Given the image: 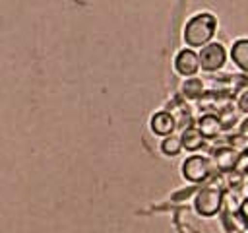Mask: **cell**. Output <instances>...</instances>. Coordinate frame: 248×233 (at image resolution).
<instances>
[{
	"label": "cell",
	"instance_id": "cell-12",
	"mask_svg": "<svg viewBox=\"0 0 248 233\" xmlns=\"http://www.w3.org/2000/svg\"><path fill=\"white\" fill-rule=\"evenodd\" d=\"M182 150H184V148H182V140H180V136L170 134V136H167V138L161 140V151H163L165 155L174 157V155H178Z\"/></svg>",
	"mask_w": 248,
	"mask_h": 233
},
{
	"label": "cell",
	"instance_id": "cell-13",
	"mask_svg": "<svg viewBox=\"0 0 248 233\" xmlns=\"http://www.w3.org/2000/svg\"><path fill=\"white\" fill-rule=\"evenodd\" d=\"M236 105H238V109H240L242 113H248V89H244V91L238 95Z\"/></svg>",
	"mask_w": 248,
	"mask_h": 233
},
{
	"label": "cell",
	"instance_id": "cell-5",
	"mask_svg": "<svg viewBox=\"0 0 248 233\" xmlns=\"http://www.w3.org/2000/svg\"><path fill=\"white\" fill-rule=\"evenodd\" d=\"M200 54L194 49H180L174 56V70L184 78H192L200 70Z\"/></svg>",
	"mask_w": 248,
	"mask_h": 233
},
{
	"label": "cell",
	"instance_id": "cell-1",
	"mask_svg": "<svg viewBox=\"0 0 248 233\" xmlns=\"http://www.w3.org/2000/svg\"><path fill=\"white\" fill-rule=\"evenodd\" d=\"M215 31H217V17L211 12H198L186 21L182 39L188 49H194V47L202 49L211 43Z\"/></svg>",
	"mask_w": 248,
	"mask_h": 233
},
{
	"label": "cell",
	"instance_id": "cell-4",
	"mask_svg": "<svg viewBox=\"0 0 248 233\" xmlns=\"http://www.w3.org/2000/svg\"><path fill=\"white\" fill-rule=\"evenodd\" d=\"M198 54H200V66L205 72H217V70H221L225 66V60H227V50L217 41H211L209 45L202 47Z\"/></svg>",
	"mask_w": 248,
	"mask_h": 233
},
{
	"label": "cell",
	"instance_id": "cell-3",
	"mask_svg": "<svg viewBox=\"0 0 248 233\" xmlns=\"http://www.w3.org/2000/svg\"><path fill=\"white\" fill-rule=\"evenodd\" d=\"M180 175L188 183H202L211 175V161L205 155H190L180 165Z\"/></svg>",
	"mask_w": 248,
	"mask_h": 233
},
{
	"label": "cell",
	"instance_id": "cell-15",
	"mask_svg": "<svg viewBox=\"0 0 248 233\" xmlns=\"http://www.w3.org/2000/svg\"><path fill=\"white\" fill-rule=\"evenodd\" d=\"M238 214H240V217L244 219V223H248V198H244V200L240 202V208H238Z\"/></svg>",
	"mask_w": 248,
	"mask_h": 233
},
{
	"label": "cell",
	"instance_id": "cell-8",
	"mask_svg": "<svg viewBox=\"0 0 248 233\" xmlns=\"http://www.w3.org/2000/svg\"><path fill=\"white\" fill-rule=\"evenodd\" d=\"M231 60L234 62V66L242 72L248 74V37L236 39L231 47Z\"/></svg>",
	"mask_w": 248,
	"mask_h": 233
},
{
	"label": "cell",
	"instance_id": "cell-10",
	"mask_svg": "<svg viewBox=\"0 0 248 233\" xmlns=\"http://www.w3.org/2000/svg\"><path fill=\"white\" fill-rule=\"evenodd\" d=\"M221 118L207 113V115H202L200 120H198V130L203 134V138H215L221 130Z\"/></svg>",
	"mask_w": 248,
	"mask_h": 233
},
{
	"label": "cell",
	"instance_id": "cell-7",
	"mask_svg": "<svg viewBox=\"0 0 248 233\" xmlns=\"http://www.w3.org/2000/svg\"><path fill=\"white\" fill-rule=\"evenodd\" d=\"M238 159H240L238 150L229 148V146L217 148L215 153H213V163H215V167L219 171H232V169H236Z\"/></svg>",
	"mask_w": 248,
	"mask_h": 233
},
{
	"label": "cell",
	"instance_id": "cell-14",
	"mask_svg": "<svg viewBox=\"0 0 248 233\" xmlns=\"http://www.w3.org/2000/svg\"><path fill=\"white\" fill-rule=\"evenodd\" d=\"M234 171H238V173H244V171H248V153H242L240 155V159H238V165H236V169Z\"/></svg>",
	"mask_w": 248,
	"mask_h": 233
},
{
	"label": "cell",
	"instance_id": "cell-9",
	"mask_svg": "<svg viewBox=\"0 0 248 233\" xmlns=\"http://www.w3.org/2000/svg\"><path fill=\"white\" fill-rule=\"evenodd\" d=\"M180 140L186 151H198L203 146V134L198 130V126H186L180 134Z\"/></svg>",
	"mask_w": 248,
	"mask_h": 233
},
{
	"label": "cell",
	"instance_id": "cell-2",
	"mask_svg": "<svg viewBox=\"0 0 248 233\" xmlns=\"http://www.w3.org/2000/svg\"><path fill=\"white\" fill-rule=\"evenodd\" d=\"M223 198H225L223 190H221L217 184H209V186H203V188L196 194V198H194V208H196L198 216H202V217H213V216L221 210Z\"/></svg>",
	"mask_w": 248,
	"mask_h": 233
},
{
	"label": "cell",
	"instance_id": "cell-6",
	"mask_svg": "<svg viewBox=\"0 0 248 233\" xmlns=\"http://www.w3.org/2000/svg\"><path fill=\"white\" fill-rule=\"evenodd\" d=\"M174 128H176V118H174L169 111H157V113L151 115V118H149V130H151L155 136L167 138V136L174 134Z\"/></svg>",
	"mask_w": 248,
	"mask_h": 233
},
{
	"label": "cell",
	"instance_id": "cell-11",
	"mask_svg": "<svg viewBox=\"0 0 248 233\" xmlns=\"http://www.w3.org/2000/svg\"><path fill=\"white\" fill-rule=\"evenodd\" d=\"M180 93L186 99H200L203 95V82H202V78H186L180 83Z\"/></svg>",
	"mask_w": 248,
	"mask_h": 233
}]
</instances>
